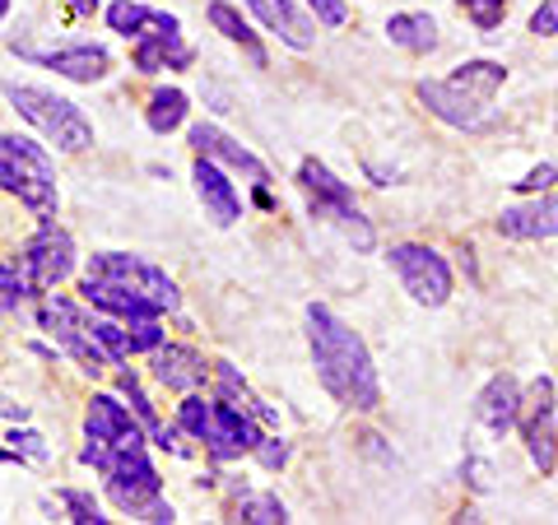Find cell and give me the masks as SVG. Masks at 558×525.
<instances>
[{
	"instance_id": "6da1fadb",
	"label": "cell",
	"mask_w": 558,
	"mask_h": 525,
	"mask_svg": "<svg viewBox=\"0 0 558 525\" xmlns=\"http://www.w3.org/2000/svg\"><path fill=\"white\" fill-rule=\"evenodd\" d=\"M307 349H312V367L317 381L326 387L330 400H340L344 410L368 414L381 405V381L363 335L344 317H336L326 303L307 307Z\"/></svg>"
},
{
	"instance_id": "7a4b0ae2",
	"label": "cell",
	"mask_w": 558,
	"mask_h": 525,
	"mask_svg": "<svg viewBox=\"0 0 558 525\" xmlns=\"http://www.w3.org/2000/svg\"><path fill=\"white\" fill-rule=\"evenodd\" d=\"M508 84V65L498 61H465L447 80H418V102L447 121L451 131H488L498 121L494 94Z\"/></svg>"
},
{
	"instance_id": "3957f363",
	"label": "cell",
	"mask_w": 558,
	"mask_h": 525,
	"mask_svg": "<svg viewBox=\"0 0 558 525\" xmlns=\"http://www.w3.org/2000/svg\"><path fill=\"white\" fill-rule=\"evenodd\" d=\"M0 191L14 196L33 219H57L61 191H57V163L33 135H0Z\"/></svg>"
},
{
	"instance_id": "277c9868",
	"label": "cell",
	"mask_w": 558,
	"mask_h": 525,
	"mask_svg": "<svg viewBox=\"0 0 558 525\" xmlns=\"http://www.w3.org/2000/svg\"><path fill=\"white\" fill-rule=\"evenodd\" d=\"M178 428L191 432L196 442H205V451L215 461H238V456H256V447L266 442L260 437V418L229 405V400H205L191 391L178 405Z\"/></svg>"
},
{
	"instance_id": "5b68a950",
	"label": "cell",
	"mask_w": 558,
	"mask_h": 525,
	"mask_svg": "<svg viewBox=\"0 0 558 525\" xmlns=\"http://www.w3.org/2000/svg\"><path fill=\"white\" fill-rule=\"evenodd\" d=\"M5 98H10V108L57 149H65V154L94 149V121L80 112V102H70L51 89H33V84H5Z\"/></svg>"
},
{
	"instance_id": "8992f818",
	"label": "cell",
	"mask_w": 558,
	"mask_h": 525,
	"mask_svg": "<svg viewBox=\"0 0 558 525\" xmlns=\"http://www.w3.org/2000/svg\"><path fill=\"white\" fill-rule=\"evenodd\" d=\"M299 191L307 196L312 215H317V219H330V223H336V229H340L349 242H354V252H373V247H377V233H373L368 215L359 209L354 191H349V186H344V182H340L326 163L307 159V163L299 168Z\"/></svg>"
},
{
	"instance_id": "52a82bcc",
	"label": "cell",
	"mask_w": 558,
	"mask_h": 525,
	"mask_svg": "<svg viewBox=\"0 0 558 525\" xmlns=\"http://www.w3.org/2000/svg\"><path fill=\"white\" fill-rule=\"evenodd\" d=\"M38 330H47V335L57 340L61 354L75 358L89 377H98L102 367H108V354H102V344L94 340L89 317H84V312L70 303V297H61V293H43V303H38Z\"/></svg>"
},
{
	"instance_id": "ba28073f",
	"label": "cell",
	"mask_w": 558,
	"mask_h": 525,
	"mask_svg": "<svg viewBox=\"0 0 558 525\" xmlns=\"http://www.w3.org/2000/svg\"><path fill=\"white\" fill-rule=\"evenodd\" d=\"M20 270H24L28 293H51L57 284H65V279L75 274V237H70L57 219H43L38 233L24 242Z\"/></svg>"
},
{
	"instance_id": "9c48e42d",
	"label": "cell",
	"mask_w": 558,
	"mask_h": 525,
	"mask_svg": "<svg viewBox=\"0 0 558 525\" xmlns=\"http://www.w3.org/2000/svg\"><path fill=\"white\" fill-rule=\"evenodd\" d=\"M102 479H108V498L117 502V512H126L135 521L163 498V479L145 447H121L108 461V469H102Z\"/></svg>"
},
{
	"instance_id": "30bf717a",
	"label": "cell",
	"mask_w": 558,
	"mask_h": 525,
	"mask_svg": "<svg viewBox=\"0 0 558 525\" xmlns=\"http://www.w3.org/2000/svg\"><path fill=\"white\" fill-rule=\"evenodd\" d=\"M84 274L108 279V284H121V289H135L140 297H149L159 312H178V303H182L178 284H172L159 266H149V260H140L131 252H98V256H89V270Z\"/></svg>"
},
{
	"instance_id": "8fae6325",
	"label": "cell",
	"mask_w": 558,
	"mask_h": 525,
	"mask_svg": "<svg viewBox=\"0 0 558 525\" xmlns=\"http://www.w3.org/2000/svg\"><path fill=\"white\" fill-rule=\"evenodd\" d=\"M387 266L400 274V284H405V293L418 307H442L451 297V266L433 247L400 242V247L387 252Z\"/></svg>"
},
{
	"instance_id": "7c38bea8",
	"label": "cell",
	"mask_w": 558,
	"mask_h": 525,
	"mask_svg": "<svg viewBox=\"0 0 558 525\" xmlns=\"http://www.w3.org/2000/svg\"><path fill=\"white\" fill-rule=\"evenodd\" d=\"M517 428H521V442H526L531 461L539 475H549L558 465V428H554V381L549 377H535L531 391L521 395V414H517Z\"/></svg>"
},
{
	"instance_id": "4fadbf2b",
	"label": "cell",
	"mask_w": 558,
	"mask_h": 525,
	"mask_svg": "<svg viewBox=\"0 0 558 525\" xmlns=\"http://www.w3.org/2000/svg\"><path fill=\"white\" fill-rule=\"evenodd\" d=\"M186 145L196 149V154H205V159H215V163H223V168L242 172V178H252L256 186H266V182H270V168L260 163L247 145H238V139H233L229 131L209 126V121H196V126L186 131Z\"/></svg>"
},
{
	"instance_id": "5bb4252c",
	"label": "cell",
	"mask_w": 558,
	"mask_h": 525,
	"mask_svg": "<svg viewBox=\"0 0 558 525\" xmlns=\"http://www.w3.org/2000/svg\"><path fill=\"white\" fill-rule=\"evenodd\" d=\"M84 437H94V442H108V447H145L149 432L140 418H131V410L121 405L117 395H94L89 410H84Z\"/></svg>"
},
{
	"instance_id": "9a60e30c",
	"label": "cell",
	"mask_w": 558,
	"mask_h": 525,
	"mask_svg": "<svg viewBox=\"0 0 558 525\" xmlns=\"http://www.w3.org/2000/svg\"><path fill=\"white\" fill-rule=\"evenodd\" d=\"M191 182H196V196L205 205V215L215 219L219 229H233V223L242 219V196H238V186L229 182V172H223L215 159L196 154V163H191Z\"/></svg>"
},
{
	"instance_id": "2e32d148",
	"label": "cell",
	"mask_w": 558,
	"mask_h": 525,
	"mask_svg": "<svg viewBox=\"0 0 558 525\" xmlns=\"http://www.w3.org/2000/svg\"><path fill=\"white\" fill-rule=\"evenodd\" d=\"M205 377H209V363L196 354V349H186V344H159L154 349V381H159V387L191 395V391L205 387Z\"/></svg>"
},
{
	"instance_id": "e0dca14e",
	"label": "cell",
	"mask_w": 558,
	"mask_h": 525,
	"mask_svg": "<svg viewBox=\"0 0 558 525\" xmlns=\"http://www.w3.org/2000/svg\"><path fill=\"white\" fill-rule=\"evenodd\" d=\"M498 233L512 237V242H545V237H558V191H549L545 200L502 209V215H498Z\"/></svg>"
},
{
	"instance_id": "ac0fdd59",
	"label": "cell",
	"mask_w": 558,
	"mask_h": 525,
	"mask_svg": "<svg viewBox=\"0 0 558 525\" xmlns=\"http://www.w3.org/2000/svg\"><path fill=\"white\" fill-rule=\"evenodd\" d=\"M28 57L75 84H98L112 70L108 47H98V42H80V47H61V51H28Z\"/></svg>"
},
{
	"instance_id": "d6986e66",
	"label": "cell",
	"mask_w": 558,
	"mask_h": 525,
	"mask_svg": "<svg viewBox=\"0 0 558 525\" xmlns=\"http://www.w3.org/2000/svg\"><path fill=\"white\" fill-rule=\"evenodd\" d=\"M247 5H252V14H256V20L266 24L284 47L307 51L312 42H317V24H312L307 14L293 5V0H247Z\"/></svg>"
},
{
	"instance_id": "ffe728a7",
	"label": "cell",
	"mask_w": 558,
	"mask_h": 525,
	"mask_svg": "<svg viewBox=\"0 0 558 525\" xmlns=\"http://www.w3.org/2000/svg\"><path fill=\"white\" fill-rule=\"evenodd\" d=\"M80 293L89 297V303L98 312H108V317L117 321H159L163 312L149 303V297H140L135 289H121V284H108V279H94V274H84V284Z\"/></svg>"
},
{
	"instance_id": "44dd1931",
	"label": "cell",
	"mask_w": 558,
	"mask_h": 525,
	"mask_svg": "<svg viewBox=\"0 0 558 525\" xmlns=\"http://www.w3.org/2000/svg\"><path fill=\"white\" fill-rule=\"evenodd\" d=\"M517 414H521V387H517V377H508V373L488 377V387L475 395V418L494 437H502L508 428H517Z\"/></svg>"
},
{
	"instance_id": "7402d4cb",
	"label": "cell",
	"mask_w": 558,
	"mask_h": 525,
	"mask_svg": "<svg viewBox=\"0 0 558 525\" xmlns=\"http://www.w3.org/2000/svg\"><path fill=\"white\" fill-rule=\"evenodd\" d=\"M108 28L121 33V38L140 42V38H154V33H178L182 24L172 20V14L145 5V0H112L108 5Z\"/></svg>"
},
{
	"instance_id": "603a6c76",
	"label": "cell",
	"mask_w": 558,
	"mask_h": 525,
	"mask_svg": "<svg viewBox=\"0 0 558 525\" xmlns=\"http://www.w3.org/2000/svg\"><path fill=\"white\" fill-rule=\"evenodd\" d=\"M117 391H121V400H131V410H135L140 424H145V432H149V442H154V447L172 451V456H186V447L178 442V428H168L163 418L154 414L149 395H145V387H140V377L131 373V367H121V373H117Z\"/></svg>"
},
{
	"instance_id": "cb8c5ba5",
	"label": "cell",
	"mask_w": 558,
	"mask_h": 525,
	"mask_svg": "<svg viewBox=\"0 0 558 525\" xmlns=\"http://www.w3.org/2000/svg\"><path fill=\"white\" fill-rule=\"evenodd\" d=\"M135 70H145V75H159V70H186L196 61V51L186 47L182 28L178 33H154V38H140L135 42Z\"/></svg>"
},
{
	"instance_id": "d4e9b609",
	"label": "cell",
	"mask_w": 558,
	"mask_h": 525,
	"mask_svg": "<svg viewBox=\"0 0 558 525\" xmlns=\"http://www.w3.org/2000/svg\"><path fill=\"white\" fill-rule=\"evenodd\" d=\"M209 24H215V33H223V38H229L233 47H242L247 51V61L256 65V70H266L270 65V57H266V47H260V38L252 33V24L242 20V14L229 5V0H209Z\"/></svg>"
},
{
	"instance_id": "484cf974",
	"label": "cell",
	"mask_w": 558,
	"mask_h": 525,
	"mask_svg": "<svg viewBox=\"0 0 558 525\" xmlns=\"http://www.w3.org/2000/svg\"><path fill=\"white\" fill-rule=\"evenodd\" d=\"M387 38L396 47L414 51V57H428L433 47H438V24H433V14H391L387 20Z\"/></svg>"
},
{
	"instance_id": "4316f807",
	"label": "cell",
	"mask_w": 558,
	"mask_h": 525,
	"mask_svg": "<svg viewBox=\"0 0 558 525\" xmlns=\"http://www.w3.org/2000/svg\"><path fill=\"white\" fill-rule=\"evenodd\" d=\"M215 400H229V405L256 414L260 424H279V414L270 405H260V400L247 391V381H242V373L233 363H215Z\"/></svg>"
},
{
	"instance_id": "83f0119b",
	"label": "cell",
	"mask_w": 558,
	"mask_h": 525,
	"mask_svg": "<svg viewBox=\"0 0 558 525\" xmlns=\"http://www.w3.org/2000/svg\"><path fill=\"white\" fill-rule=\"evenodd\" d=\"M233 521H252V525H284L289 506L275 493H252L247 484L233 488Z\"/></svg>"
},
{
	"instance_id": "f1b7e54d",
	"label": "cell",
	"mask_w": 558,
	"mask_h": 525,
	"mask_svg": "<svg viewBox=\"0 0 558 525\" xmlns=\"http://www.w3.org/2000/svg\"><path fill=\"white\" fill-rule=\"evenodd\" d=\"M186 108H191L186 94H182V89H168V84H163V89H154V94H149L145 126H149L154 135H172V131H178L182 121H186Z\"/></svg>"
},
{
	"instance_id": "f546056e",
	"label": "cell",
	"mask_w": 558,
	"mask_h": 525,
	"mask_svg": "<svg viewBox=\"0 0 558 525\" xmlns=\"http://www.w3.org/2000/svg\"><path fill=\"white\" fill-rule=\"evenodd\" d=\"M89 330H94V340L102 344V354H108V363H131V354H135V344H131V330H126V321H117V317H94L89 321Z\"/></svg>"
},
{
	"instance_id": "4dcf8cb0",
	"label": "cell",
	"mask_w": 558,
	"mask_h": 525,
	"mask_svg": "<svg viewBox=\"0 0 558 525\" xmlns=\"http://www.w3.org/2000/svg\"><path fill=\"white\" fill-rule=\"evenodd\" d=\"M61 506H65V521H75V525H108L112 516H102V506L94 502V493H80V488H61Z\"/></svg>"
},
{
	"instance_id": "1f68e13d",
	"label": "cell",
	"mask_w": 558,
	"mask_h": 525,
	"mask_svg": "<svg viewBox=\"0 0 558 525\" xmlns=\"http://www.w3.org/2000/svg\"><path fill=\"white\" fill-rule=\"evenodd\" d=\"M24 297H28V284H24L20 260H0V317H10Z\"/></svg>"
},
{
	"instance_id": "d6a6232c",
	"label": "cell",
	"mask_w": 558,
	"mask_h": 525,
	"mask_svg": "<svg viewBox=\"0 0 558 525\" xmlns=\"http://www.w3.org/2000/svg\"><path fill=\"white\" fill-rule=\"evenodd\" d=\"M10 447L20 451V461H33V465H43L51 456V447H47V437L38 428H14L10 432Z\"/></svg>"
},
{
	"instance_id": "836d02e7",
	"label": "cell",
	"mask_w": 558,
	"mask_h": 525,
	"mask_svg": "<svg viewBox=\"0 0 558 525\" xmlns=\"http://www.w3.org/2000/svg\"><path fill=\"white\" fill-rule=\"evenodd\" d=\"M461 10L475 20V28L494 33L502 24V14H508V0H461Z\"/></svg>"
},
{
	"instance_id": "e575fe53",
	"label": "cell",
	"mask_w": 558,
	"mask_h": 525,
	"mask_svg": "<svg viewBox=\"0 0 558 525\" xmlns=\"http://www.w3.org/2000/svg\"><path fill=\"white\" fill-rule=\"evenodd\" d=\"M554 182H558V168H554V163H539V168H531L526 178L512 182V186L521 191V196H539V191H549Z\"/></svg>"
},
{
	"instance_id": "d590c367",
	"label": "cell",
	"mask_w": 558,
	"mask_h": 525,
	"mask_svg": "<svg viewBox=\"0 0 558 525\" xmlns=\"http://www.w3.org/2000/svg\"><path fill=\"white\" fill-rule=\"evenodd\" d=\"M307 5H312V14H317L322 28H344V20H349L344 0H307Z\"/></svg>"
},
{
	"instance_id": "8d00e7d4",
	"label": "cell",
	"mask_w": 558,
	"mask_h": 525,
	"mask_svg": "<svg viewBox=\"0 0 558 525\" xmlns=\"http://www.w3.org/2000/svg\"><path fill=\"white\" fill-rule=\"evenodd\" d=\"M256 461L266 469H284L289 465V442H284V437H266V442L256 447Z\"/></svg>"
},
{
	"instance_id": "74e56055",
	"label": "cell",
	"mask_w": 558,
	"mask_h": 525,
	"mask_svg": "<svg viewBox=\"0 0 558 525\" xmlns=\"http://www.w3.org/2000/svg\"><path fill=\"white\" fill-rule=\"evenodd\" d=\"M531 33L535 38H558V0H545V5L531 14Z\"/></svg>"
},
{
	"instance_id": "f35d334b",
	"label": "cell",
	"mask_w": 558,
	"mask_h": 525,
	"mask_svg": "<svg viewBox=\"0 0 558 525\" xmlns=\"http://www.w3.org/2000/svg\"><path fill=\"white\" fill-rule=\"evenodd\" d=\"M0 414H5L10 424H24V418H28V405H14V400H0Z\"/></svg>"
},
{
	"instance_id": "ab89813d",
	"label": "cell",
	"mask_w": 558,
	"mask_h": 525,
	"mask_svg": "<svg viewBox=\"0 0 558 525\" xmlns=\"http://www.w3.org/2000/svg\"><path fill=\"white\" fill-rule=\"evenodd\" d=\"M65 5L75 10V14H94V10H98V0H65Z\"/></svg>"
},
{
	"instance_id": "60d3db41",
	"label": "cell",
	"mask_w": 558,
	"mask_h": 525,
	"mask_svg": "<svg viewBox=\"0 0 558 525\" xmlns=\"http://www.w3.org/2000/svg\"><path fill=\"white\" fill-rule=\"evenodd\" d=\"M252 200H256L260 209H275V196H270V191H266V186H256V196H252Z\"/></svg>"
},
{
	"instance_id": "b9f144b4",
	"label": "cell",
	"mask_w": 558,
	"mask_h": 525,
	"mask_svg": "<svg viewBox=\"0 0 558 525\" xmlns=\"http://www.w3.org/2000/svg\"><path fill=\"white\" fill-rule=\"evenodd\" d=\"M5 14H10V0H0V20H5Z\"/></svg>"
},
{
	"instance_id": "7bdbcfd3",
	"label": "cell",
	"mask_w": 558,
	"mask_h": 525,
	"mask_svg": "<svg viewBox=\"0 0 558 525\" xmlns=\"http://www.w3.org/2000/svg\"><path fill=\"white\" fill-rule=\"evenodd\" d=\"M554 126H558V121H554Z\"/></svg>"
}]
</instances>
